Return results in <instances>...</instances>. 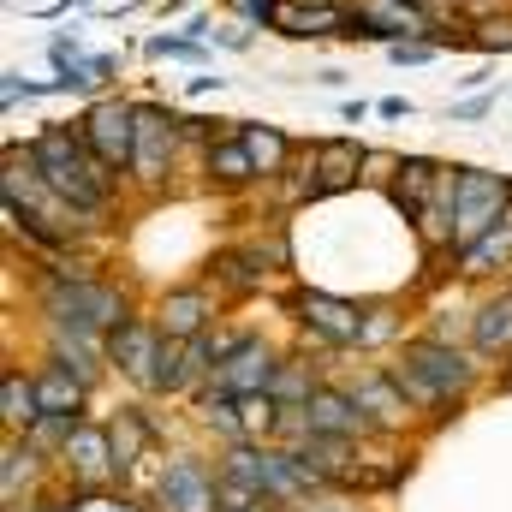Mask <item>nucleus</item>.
I'll return each instance as SVG.
<instances>
[{
    "mask_svg": "<svg viewBox=\"0 0 512 512\" xmlns=\"http://www.w3.org/2000/svg\"><path fill=\"white\" fill-rule=\"evenodd\" d=\"M155 322H161V334H173V340H197V334H209V322H215V298H209L203 286H173V292L155 304Z\"/></svg>",
    "mask_w": 512,
    "mask_h": 512,
    "instance_id": "13",
    "label": "nucleus"
},
{
    "mask_svg": "<svg viewBox=\"0 0 512 512\" xmlns=\"http://www.w3.org/2000/svg\"><path fill=\"white\" fill-rule=\"evenodd\" d=\"M268 393H274L280 405H310V393H316V382H310V370H304V364L280 358V370H274V382H268Z\"/></svg>",
    "mask_w": 512,
    "mask_h": 512,
    "instance_id": "24",
    "label": "nucleus"
},
{
    "mask_svg": "<svg viewBox=\"0 0 512 512\" xmlns=\"http://www.w3.org/2000/svg\"><path fill=\"white\" fill-rule=\"evenodd\" d=\"M304 417H310V435H340V441L376 429V417L364 411V399L358 393H340V387H316L310 405H304Z\"/></svg>",
    "mask_w": 512,
    "mask_h": 512,
    "instance_id": "8",
    "label": "nucleus"
},
{
    "mask_svg": "<svg viewBox=\"0 0 512 512\" xmlns=\"http://www.w3.org/2000/svg\"><path fill=\"white\" fill-rule=\"evenodd\" d=\"M66 465H72V477H78L84 489H96L108 471H120V465H114V435H108V429L78 423V429H72V441H66Z\"/></svg>",
    "mask_w": 512,
    "mask_h": 512,
    "instance_id": "17",
    "label": "nucleus"
},
{
    "mask_svg": "<svg viewBox=\"0 0 512 512\" xmlns=\"http://www.w3.org/2000/svg\"><path fill=\"white\" fill-rule=\"evenodd\" d=\"M507 387H512V364H507Z\"/></svg>",
    "mask_w": 512,
    "mask_h": 512,
    "instance_id": "40",
    "label": "nucleus"
},
{
    "mask_svg": "<svg viewBox=\"0 0 512 512\" xmlns=\"http://www.w3.org/2000/svg\"><path fill=\"white\" fill-rule=\"evenodd\" d=\"M512 268V209L477 239L459 251V274H507Z\"/></svg>",
    "mask_w": 512,
    "mask_h": 512,
    "instance_id": "18",
    "label": "nucleus"
},
{
    "mask_svg": "<svg viewBox=\"0 0 512 512\" xmlns=\"http://www.w3.org/2000/svg\"><path fill=\"white\" fill-rule=\"evenodd\" d=\"M179 137H185V126H179L173 108H161V102H137V155H131V179L155 191V185L173 173Z\"/></svg>",
    "mask_w": 512,
    "mask_h": 512,
    "instance_id": "5",
    "label": "nucleus"
},
{
    "mask_svg": "<svg viewBox=\"0 0 512 512\" xmlns=\"http://www.w3.org/2000/svg\"><path fill=\"white\" fill-rule=\"evenodd\" d=\"M423 382L435 387L441 399H453V393H465V387L477 382V370L465 364V352H453V346H441V340H411L405 352H399Z\"/></svg>",
    "mask_w": 512,
    "mask_h": 512,
    "instance_id": "9",
    "label": "nucleus"
},
{
    "mask_svg": "<svg viewBox=\"0 0 512 512\" xmlns=\"http://www.w3.org/2000/svg\"><path fill=\"white\" fill-rule=\"evenodd\" d=\"M346 24H352V6H292V0H280L268 30H280L292 42H316V36H346Z\"/></svg>",
    "mask_w": 512,
    "mask_h": 512,
    "instance_id": "16",
    "label": "nucleus"
},
{
    "mask_svg": "<svg viewBox=\"0 0 512 512\" xmlns=\"http://www.w3.org/2000/svg\"><path fill=\"white\" fill-rule=\"evenodd\" d=\"M453 6H459V12H465L471 24H477V18H495V12H501L507 0H453Z\"/></svg>",
    "mask_w": 512,
    "mask_h": 512,
    "instance_id": "35",
    "label": "nucleus"
},
{
    "mask_svg": "<svg viewBox=\"0 0 512 512\" xmlns=\"http://www.w3.org/2000/svg\"><path fill=\"white\" fill-rule=\"evenodd\" d=\"M161 322H120L114 334H108V364H120L131 382H143L149 387V376H155V358H161Z\"/></svg>",
    "mask_w": 512,
    "mask_h": 512,
    "instance_id": "10",
    "label": "nucleus"
},
{
    "mask_svg": "<svg viewBox=\"0 0 512 512\" xmlns=\"http://www.w3.org/2000/svg\"><path fill=\"white\" fill-rule=\"evenodd\" d=\"M42 310L60 328H108L114 334L120 322H131V304L120 286H102L90 274H72V268H54V280L42 286Z\"/></svg>",
    "mask_w": 512,
    "mask_h": 512,
    "instance_id": "2",
    "label": "nucleus"
},
{
    "mask_svg": "<svg viewBox=\"0 0 512 512\" xmlns=\"http://www.w3.org/2000/svg\"><path fill=\"white\" fill-rule=\"evenodd\" d=\"M274 370H280V358H274V346L268 340H245L221 370H215V387L221 393H233V399H245V393H268V382H274Z\"/></svg>",
    "mask_w": 512,
    "mask_h": 512,
    "instance_id": "12",
    "label": "nucleus"
},
{
    "mask_svg": "<svg viewBox=\"0 0 512 512\" xmlns=\"http://www.w3.org/2000/svg\"><path fill=\"white\" fill-rule=\"evenodd\" d=\"M274 6H280V0H233V12H239L245 24H256V30L274 24Z\"/></svg>",
    "mask_w": 512,
    "mask_h": 512,
    "instance_id": "32",
    "label": "nucleus"
},
{
    "mask_svg": "<svg viewBox=\"0 0 512 512\" xmlns=\"http://www.w3.org/2000/svg\"><path fill=\"white\" fill-rule=\"evenodd\" d=\"M0 90H6V108H12L18 96H24V102H30V96H48V84H36V78H18V72H6V84H0Z\"/></svg>",
    "mask_w": 512,
    "mask_h": 512,
    "instance_id": "33",
    "label": "nucleus"
},
{
    "mask_svg": "<svg viewBox=\"0 0 512 512\" xmlns=\"http://www.w3.org/2000/svg\"><path fill=\"white\" fill-rule=\"evenodd\" d=\"M471 340H477V352H512V292L489 298V304L477 310Z\"/></svg>",
    "mask_w": 512,
    "mask_h": 512,
    "instance_id": "21",
    "label": "nucleus"
},
{
    "mask_svg": "<svg viewBox=\"0 0 512 512\" xmlns=\"http://www.w3.org/2000/svg\"><path fill=\"white\" fill-rule=\"evenodd\" d=\"M78 131H84V143L96 149V161H102V167L131 173V155H137V102L102 96V102H90V108H84Z\"/></svg>",
    "mask_w": 512,
    "mask_h": 512,
    "instance_id": "4",
    "label": "nucleus"
},
{
    "mask_svg": "<svg viewBox=\"0 0 512 512\" xmlns=\"http://www.w3.org/2000/svg\"><path fill=\"white\" fill-rule=\"evenodd\" d=\"M376 114H382V120H405V114H411V102H405V96H387Z\"/></svg>",
    "mask_w": 512,
    "mask_h": 512,
    "instance_id": "37",
    "label": "nucleus"
},
{
    "mask_svg": "<svg viewBox=\"0 0 512 512\" xmlns=\"http://www.w3.org/2000/svg\"><path fill=\"white\" fill-rule=\"evenodd\" d=\"M30 477H36V447H30V441H24V447L12 441V447H6V471H0L6 501H18V483H30Z\"/></svg>",
    "mask_w": 512,
    "mask_h": 512,
    "instance_id": "28",
    "label": "nucleus"
},
{
    "mask_svg": "<svg viewBox=\"0 0 512 512\" xmlns=\"http://www.w3.org/2000/svg\"><path fill=\"white\" fill-rule=\"evenodd\" d=\"M435 36H423V42H387V54H393V66H423V60H435Z\"/></svg>",
    "mask_w": 512,
    "mask_h": 512,
    "instance_id": "30",
    "label": "nucleus"
},
{
    "mask_svg": "<svg viewBox=\"0 0 512 512\" xmlns=\"http://www.w3.org/2000/svg\"><path fill=\"white\" fill-rule=\"evenodd\" d=\"M0 417H6L12 435H18V429H36V417H42L36 382H24L18 370H6V382H0Z\"/></svg>",
    "mask_w": 512,
    "mask_h": 512,
    "instance_id": "22",
    "label": "nucleus"
},
{
    "mask_svg": "<svg viewBox=\"0 0 512 512\" xmlns=\"http://www.w3.org/2000/svg\"><path fill=\"white\" fill-rule=\"evenodd\" d=\"M239 411H245V435H274L280 417H286V405H280L274 393H245Z\"/></svg>",
    "mask_w": 512,
    "mask_h": 512,
    "instance_id": "25",
    "label": "nucleus"
},
{
    "mask_svg": "<svg viewBox=\"0 0 512 512\" xmlns=\"http://www.w3.org/2000/svg\"><path fill=\"white\" fill-rule=\"evenodd\" d=\"M108 435H114V465H120V471H131V465L143 459V447H149V423H143L137 411H120Z\"/></svg>",
    "mask_w": 512,
    "mask_h": 512,
    "instance_id": "23",
    "label": "nucleus"
},
{
    "mask_svg": "<svg viewBox=\"0 0 512 512\" xmlns=\"http://www.w3.org/2000/svg\"><path fill=\"white\" fill-rule=\"evenodd\" d=\"M84 512H131V507H120V501H96V495H90V501H84Z\"/></svg>",
    "mask_w": 512,
    "mask_h": 512,
    "instance_id": "39",
    "label": "nucleus"
},
{
    "mask_svg": "<svg viewBox=\"0 0 512 512\" xmlns=\"http://www.w3.org/2000/svg\"><path fill=\"white\" fill-rule=\"evenodd\" d=\"M465 48H483V54H512V12L477 18V36H465Z\"/></svg>",
    "mask_w": 512,
    "mask_h": 512,
    "instance_id": "27",
    "label": "nucleus"
},
{
    "mask_svg": "<svg viewBox=\"0 0 512 512\" xmlns=\"http://www.w3.org/2000/svg\"><path fill=\"white\" fill-rule=\"evenodd\" d=\"M78 6H84V0H78Z\"/></svg>",
    "mask_w": 512,
    "mask_h": 512,
    "instance_id": "41",
    "label": "nucleus"
},
{
    "mask_svg": "<svg viewBox=\"0 0 512 512\" xmlns=\"http://www.w3.org/2000/svg\"><path fill=\"white\" fill-rule=\"evenodd\" d=\"M84 66H90V78H96V84H102V78H114V66H120V60H114V54H90V60H84Z\"/></svg>",
    "mask_w": 512,
    "mask_h": 512,
    "instance_id": "36",
    "label": "nucleus"
},
{
    "mask_svg": "<svg viewBox=\"0 0 512 512\" xmlns=\"http://www.w3.org/2000/svg\"><path fill=\"white\" fill-rule=\"evenodd\" d=\"M512 209V179L483 167H453V203H447V251L477 245Z\"/></svg>",
    "mask_w": 512,
    "mask_h": 512,
    "instance_id": "3",
    "label": "nucleus"
},
{
    "mask_svg": "<svg viewBox=\"0 0 512 512\" xmlns=\"http://www.w3.org/2000/svg\"><path fill=\"white\" fill-rule=\"evenodd\" d=\"M370 167V149L358 137H322L310 149V173H316V197H334V191H352Z\"/></svg>",
    "mask_w": 512,
    "mask_h": 512,
    "instance_id": "7",
    "label": "nucleus"
},
{
    "mask_svg": "<svg viewBox=\"0 0 512 512\" xmlns=\"http://www.w3.org/2000/svg\"><path fill=\"white\" fill-rule=\"evenodd\" d=\"M352 12L376 30V42H423V36H435L429 12L417 0H352Z\"/></svg>",
    "mask_w": 512,
    "mask_h": 512,
    "instance_id": "11",
    "label": "nucleus"
},
{
    "mask_svg": "<svg viewBox=\"0 0 512 512\" xmlns=\"http://www.w3.org/2000/svg\"><path fill=\"white\" fill-rule=\"evenodd\" d=\"M203 173H209V185H215V191H245V185H256L262 173H256L251 149H245V131L209 137V149H203Z\"/></svg>",
    "mask_w": 512,
    "mask_h": 512,
    "instance_id": "14",
    "label": "nucleus"
},
{
    "mask_svg": "<svg viewBox=\"0 0 512 512\" xmlns=\"http://www.w3.org/2000/svg\"><path fill=\"white\" fill-rule=\"evenodd\" d=\"M215 280H227L233 292H256V286H262V268H256V256L221 251L215 256Z\"/></svg>",
    "mask_w": 512,
    "mask_h": 512,
    "instance_id": "26",
    "label": "nucleus"
},
{
    "mask_svg": "<svg viewBox=\"0 0 512 512\" xmlns=\"http://www.w3.org/2000/svg\"><path fill=\"white\" fill-rule=\"evenodd\" d=\"M239 131H245V149H251L256 173L262 179H280L286 167H292V137L280 126H256V120H239Z\"/></svg>",
    "mask_w": 512,
    "mask_h": 512,
    "instance_id": "19",
    "label": "nucleus"
},
{
    "mask_svg": "<svg viewBox=\"0 0 512 512\" xmlns=\"http://www.w3.org/2000/svg\"><path fill=\"white\" fill-rule=\"evenodd\" d=\"M340 114H346V126H364V120H370V102H346Z\"/></svg>",
    "mask_w": 512,
    "mask_h": 512,
    "instance_id": "38",
    "label": "nucleus"
},
{
    "mask_svg": "<svg viewBox=\"0 0 512 512\" xmlns=\"http://www.w3.org/2000/svg\"><path fill=\"white\" fill-rule=\"evenodd\" d=\"M24 161L42 173V185H48L54 197L72 203L78 221H102V215L114 209V179H120V173L96 161V149L84 143V131L42 126L30 143H24Z\"/></svg>",
    "mask_w": 512,
    "mask_h": 512,
    "instance_id": "1",
    "label": "nucleus"
},
{
    "mask_svg": "<svg viewBox=\"0 0 512 512\" xmlns=\"http://www.w3.org/2000/svg\"><path fill=\"white\" fill-rule=\"evenodd\" d=\"M489 108H495L489 96H471V102H459V108H447V120H483Z\"/></svg>",
    "mask_w": 512,
    "mask_h": 512,
    "instance_id": "34",
    "label": "nucleus"
},
{
    "mask_svg": "<svg viewBox=\"0 0 512 512\" xmlns=\"http://www.w3.org/2000/svg\"><path fill=\"white\" fill-rule=\"evenodd\" d=\"M286 310H292V322H304V328H310L316 340H328V346H358V340H364V310H358L352 298H334V292L304 286V292L286 298Z\"/></svg>",
    "mask_w": 512,
    "mask_h": 512,
    "instance_id": "6",
    "label": "nucleus"
},
{
    "mask_svg": "<svg viewBox=\"0 0 512 512\" xmlns=\"http://www.w3.org/2000/svg\"><path fill=\"white\" fill-rule=\"evenodd\" d=\"M36 382V399H42V411H66V417H78L84 411V376H72L66 364H48L42 376H30Z\"/></svg>",
    "mask_w": 512,
    "mask_h": 512,
    "instance_id": "20",
    "label": "nucleus"
},
{
    "mask_svg": "<svg viewBox=\"0 0 512 512\" xmlns=\"http://www.w3.org/2000/svg\"><path fill=\"white\" fill-rule=\"evenodd\" d=\"M149 60H203L197 36H149Z\"/></svg>",
    "mask_w": 512,
    "mask_h": 512,
    "instance_id": "29",
    "label": "nucleus"
},
{
    "mask_svg": "<svg viewBox=\"0 0 512 512\" xmlns=\"http://www.w3.org/2000/svg\"><path fill=\"white\" fill-rule=\"evenodd\" d=\"M215 495H221V477H209L197 459H173L161 477V501L173 512H215Z\"/></svg>",
    "mask_w": 512,
    "mask_h": 512,
    "instance_id": "15",
    "label": "nucleus"
},
{
    "mask_svg": "<svg viewBox=\"0 0 512 512\" xmlns=\"http://www.w3.org/2000/svg\"><path fill=\"white\" fill-rule=\"evenodd\" d=\"M387 334H393V310H364V340H358V346H382Z\"/></svg>",
    "mask_w": 512,
    "mask_h": 512,
    "instance_id": "31",
    "label": "nucleus"
}]
</instances>
